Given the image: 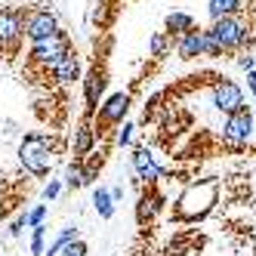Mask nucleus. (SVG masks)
Instances as JSON below:
<instances>
[{
  "instance_id": "f257e3e1",
  "label": "nucleus",
  "mask_w": 256,
  "mask_h": 256,
  "mask_svg": "<svg viewBox=\"0 0 256 256\" xmlns=\"http://www.w3.org/2000/svg\"><path fill=\"white\" fill-rule=\"evenodd\" d=\"M250 44V25L241 16L232 19H216L210 28H204V56L219 59L228 52H241Z\"/></svg>"
},
{
  "instance_id": "f03ea898",
  "label": "nucleus",
  "mask_w": 256,
  "mask_h": 256,
  "mask_svg": "<svg viewBox=\"0 0 256 256\" xmlns=\"http://www.w3.org/2000/svg\"><path fill=\"white\" fill-rule=\"evenodd\" d=\"M56 152H59V142L52 139L50 133H28L19 142V164L25 167V173L44 179V176L52 173Z\"/></svg>"
},
{
  "instance_id": "7ed1b4c3",
  "label": "nucleus",
  "mask_w": 256,
  "mask_h": 256,
  "mask_svg": "<svg viewBox=\"0 0 256 256\" xmlns=\"http://www.w3.org/2000/svg\"><path fill=\"white\" fill-rule=\"evenodd\" d=\"M216 204V179H207L200 186H188L182 192V198L173 207V219L176 222H198L204 219Z\"/></svg>"
},
{
  "instance_id": "20e7f679",
  "label": "nucleus",
  "mask_w": 256,
  "mask_h": 256,
  "mask_svg": "<svg viewBox=\"0 0 256 256\" xmlns=\"http://www.w3.org/2000/svg\"><path fill=\"white\" fill-rule=\"evenodd\" d=\"M130 105H133V96L130 93H112L108 99H102V105L96 108V114H93V126H96V133L105 136V133H112V126H120L126 120V114H130Z\"/></svg>"
},
{
  "instance_id": "39448f33",
  "label": "nucleus",
  "mask_w": 256,
  "mask_h": 256,
  "mask_svg": "<svg viewBox=\"0 0 256 256\" xmlns=\"http://www.w3.org/2000/svg\"><path fill=\"white\" fill-rule=\"evenodd\" d=\"M68 50H71V38H68L65 31H59V34H52V38H46V40L31 44V50H28V65L50 71Z\"/></svg>"
},
{
  "instance_id": "423d86ee",
  "label": "nucleus",
  "mask_w": 256,
  "mask_h": 256,
  "mask_svg": "<svg viewBox=\"0 0 256 256\" xmlns=\"http://www.w3.org/2000/svg\"><path fill=\"white\" fill-rule=\"evenodd\" d=\"M25 16V38L31 44H38V40H46L52 38V34H59L62 25H59V16L46 10V6H31V10H22Z\"/></svg>"
},
{
  "instance_id": "0eeeda50",
  "label": "nucleus",
  "mask_w": 256,
  "mask_h": 256,
  "mask_svg": "<svg viewBox=\"0 0 256 256\" xmlns=\"http://www.w3.org/2000/svg\"><path fill=\"white\" fill-rule=\"evenodd\" d=\"M25 38V16L16 6H0V52H16Z\"/></svg>"
},
{
  "instance_id": "6e6552de",
  "label": "nucleus",
  "mask_w": 256,
  "mask_h": 256,
  "mask_svg": "<svg viewBox=\"0 0 256 256\" xmlns=\"http://www.w3.org/2000/svg\"><path fill=\"white\" fill-rule=\"evenodd\" d=\"M210 102H213L216 112H222L228 118V114H234V112L244 108V90L238 86L234 80H228V78H219L210 86Z\"/></svg>"
},
{
  "instance_id": "1a4fd4ad",
  "label": "nucleus",
  "mask_w": 256,
  "mask_h": 256,
  "mask_svg": "<svg viewBox=\"0 0 256 256\" xmlns=\"http://www.w3.org/2000/svg\"><path fill=\"white\" fill-rule=\"evenodd\" d=\"M253 112L244 105L241 112H234V114H228L226 120H222V142L226 145H244L250 136H253Z\"/></svg>"
},
{
  "instance_id": "9d476101",
  "label": "nucleus",
  "mask_w": 256,
  "mask_h": 256,
  "mask_svg": "<svg viewBox=\"0 0 256 256\" xmlns=\"http://www.w3.org/2000/svg\"><path fill=\"white\" fill-rule=\"evenodd\" d=\"M96 145H99V133L93 126V118H80L74 126V136H71V154H74V160H86L96 152Z\"/></svg>"
},
{
  "instance_id": "9b49d317",
  "label": "nucleus",
  "mask_w": 256,
  "mask_h": 256,
  "mask_svg": "<svg viewBox=\"0 0 256 256\" xmlns=\"http://www.w3.org/2000/svg\"><path fill=\"white\" fill-rule=\"evenodd\" d=\"M105 90H108V74H105V68H93L86 74L84 80V118H93L96 114V108L102 105V96H105Z\"/></svg>"
},
{
  "instance_id": "f8f14e48",
  "label": "nucleus",
  "mask_w": 256,
  "mask_h": 256,
  "mask_svg": "<svg viewBox=\"0 0 256 256\" xmlns=\"http://www.w3.org/2000/svg\"><path fill=\"white\" fill-rule=\"evenodd\" d=\"M130 164H133V173H136V179H142L145 186H154V182L164 176V170H160V164H158L154 152H152V148H145V145L133 148V154H130Z\"/></svg>"
},
{
  "instance_id": "ddd939ff",
  "label": "nucleus",
  "mask_w": 256,
  "mask_h": 256,
  "mask_svg": "<svg viewBox=\"0 0 256 256\" xmlns=\"http://www.w3.org/2000/svg\"><path fill=\"white\" fill-rule=\"evenodd\" d=\"M46 74L52 78V80H56L59 86H68V84H74V80H80V74H84V68H80V56H78V50L74 46H71L68 52H65V56L56 62V65H52L50 71H46Z\"/></svg>"
},
{
  "instance_id": "4468645a",
  "label": "nucleus",
  "mask_w": 256,
  "mask_h": 256,
  "mask_svg": "<svg viewBox=\"0 0 256 256\" xmlns=\"http://www.w3.org/2000/svg\"><path fill=\"white\" fill-rule=\"evenodd\" d=\"M93 182H96V173L86 167V160H71L68 167H65V176H62V186H65V188L78 192V188L93 186Z\"/></svg>"
},
{
  "instance_id": "2eb2a0df",
  "label": "nucleus",
  "mask_w": 256,
  "mask_h": 256,
  "mask_svg": "<svg viewBox=\"0 0 256 256\" xmlns=\"http://www.w3.org/2000/svg\"><path fill=\"white\" fill-rule=\"evenodd\" d=\"M176 56L179 59H198V56H204V28H194L188 34H182V38H176Z\"/></svg>"
},
{
  "instance_id": "dca6fc26",
  "label": "nucleus",
  "mask_w": 256,
  "mask_h": 256,
  "mask_svg": "<svg viewBox=\"0 0 256 256\" xmlns=\"http://www.w3.org/2000/svg\"><path fill=\"white\" fill-rule=\"evenodd\" d=\"M194 28H198L194 16H192V12H182V10L170 12L167 19H164V31H167L173 40H176V38H182V34H188V31H194Z\"/></svg>"
},
{
  "instance_id": "f3484780",
  "label": "nucleus",
  "mask_w": 256,
  "mask_h": 256,
  "mask_svg": "<svg viewBox=\"0 0 256 256\" xmlns=\"http://www.w3.org/2000/svg\"><path fill=\"white\" fill-rule=\"evenodd\" d=\"M207 12L210 19H232V16L244 12V0H207Z\"/></svg>"
},
{
  "instance_id": "a211bd4d",
  "label": "nucleus",
  "mask_w": 256,
  "mask_h": 256,
  "mask_svg": "<svg viewBox=\"0 0 256 256\" xmlns=\"http://www.w3.org/2000/svg\"><path fill=\"white\" fill-rule=\"evenodd\" d=\"M164 207V198L148 186L142 192V198H139V222H145V219H154V213Z\"/></svg>"
},
{
  "instance_id": "6ab92c4d",
  "label": "nucleus",
  "mask_w": 256,
  "mask_h": 256,
  "mask_svg": "<svg viewBox=\"0 0 256 256\" xmlns=\"http://www.w3.org/2000/svg\"><path fill=\"white\" fill-rule=\"evenodd\" d=\"M173 44H176V40L170 38L167 31H154L152 38H148V52H152L154 59H164V56H170V50H173Z\"/></svg>"
},
{
  "instance_id": "aec40b11",
  "label": "nucleus",
  "mask_w": 256,
  "mask_h": 256,
  "mask_svg": "<svg viewBox=\"0 0 256 256\" xmlns=\"http://www.w3.org/2000/svg\"><path fill=\"white\" fill-rule=\"evenodd\" d=\"M93 207L102 219H114V200H112V192H108L105 186H99L93 192Z\"/></svg>"
},
{
  "instance_id": "412c9836",
  "label": "nucleus",
  "mask_w": 256,
  "mask_h": 256,
  "mask_svg": "<svg viewBox=\"0 0 256 256\" xmlns=\"http://www.w3.org/2000/svg\"><path fill=\"white\" fill-rule=\"evenodd\" d=\"M71 241H78V228H74V226H65L56 238H52V244L46 247V253H44V256H59Z\"/></svg>"
},
{
  "instance_id": "4be33fe9",
  "label": "nucleus",
  "mask_w": 256,
  "mask_h": 256,
  "mask_svg": "<svg viewBox=\"0 0 256 256\" xmlns=\"http://www.w3.org/2000/svg\"><path fill=\"white\" fill-rule=\"evenodd\" d=\"M46 253V226L31 228V256H44Z\"/></svg>"
},
{
  "instance_id": "5701e85b",
  "label": "nucleus",
  "mask_w": 256,
  "mask_h": 256,
  "mask_svg": "<svg viewBox=\"0 0 256 256\" xmlns=\"http://www.w3.org/2000/svg\"><path fill=\"white\" fill-rule=\"evenodd\" d=\"M46 222V204H34L31 210H25V226L28 228H38Z\"/></svg>"
},
{
  "instance_id": "b1692460",
  "label": "nucleus",
  "mask_w": 256,
  "mask_h": 256,
  "mask_svg": "<svg viewBox=\"0 0 256 256\" xmlns=\"http://www.w3.org/2000/svg\"><path fill=\"white\" fill-rule=\"evenodd\" d=\"M133 130H136V126L130 120H124L118 130H114V145H118V148H126V145L133 142Z\"/></svg>"
},
{
  "instance_id": "393cba45",
  "label": "nucleus",
  "mask_w": 256,
  "mask_h": 256,
  "mask_svg": "<svg viewBox=\"0 0 256 256\" xmlns=\"http://www.w3.org/2000/svg\"><path fill=\"white\" fill-rule=\"evenodd\" d=\"M62 188H65V186H62V179H50L40 194H44V200H56V198L62 194Z\"/></svg>"
},
{
  "instance_id": "a878e982",
  "label": "nucleus",
  "mask_w": 256,
  "mask_h": 256,
  "mask_svg": "<svg viewBox=\"0 0 256 256\" xmlns=\"http://www.w3.org/2000/svg\"><path fill=\"white\" fill-rule=\"evenodd\" d=\"M59 256H86V244H84L80 238H78V241H71V244H68V247H65Z\"/></svg>"
},
{
  "instance_id": "bb28decb",
  "label": "nucleus",
  "mask_w": 256,
  "mask_h": 256,
  "mask_svg": "<svg viewBox=\"0 0 256 256\" xmlns=\"http://www.w3.org/2000/svg\"><path fill=\"white\" fill-rule=\"evenodd\" d=\"M238 65H241L244 71H253V65H256V59L250 56V52H241V56H238Z\"/></svg>"
},
{
  "instance_id": "cd10ccee",
  "label": "nucleus",
  "mask_w": 256,
  "mask_h": 256,
  "mask_svg": "<svg viewBox=\"0 0 256 256\" xmlns=\"http://www.w3.org/2000/svg\"><path fill=\"white\" fill-rule=\"evenodd\" d=\"M22 228H25V213H22L19 219H16L12 226H10V234H22Z\"/></svg>"
},
{
  "instance_id": "c85d7f7f",
  "label": "nucleus",
  "mask_w": 256,
  "mask_h": 256,
  "mask_svg": "<svg viewBox=\"0 0 256 256\" xmlns=\"http://www.w3.org/2000/svg\"><path fill=\"white\" fill-rule=\"evenodd\" d=\"M247 86H250V93L256 96V68H253V71H247Z\"/></svg>"
},
{
  "instance_id": "c756f323",
  "label": "nucleus",
  "mask_w": 256,
  "mask_h": 256,
  "mask_svg": "<svg viewBox=\"0 0 256 256\" xmlns=\"http://www.w3.org/2000/svg\"><path fill=\"white\" fill-rule=\"evenodd\" d=\"M108 192H112V200H114V204H118V200H124V186H114V188H108Z\"/></svg>"
},
{
  "instance_id": "7c9ffc66",
  "label": "nucleus",
  "mask_w": 256,
  "mask_h": 256,
  "mask_svg": "<svg viewBox=\"0 0 256 256\" xmlns=\"http://www.w3.org/2000/svg\"><path fill=\"white\" fill-rule=\"evenodd\" d=\"M253 126H256V108H253Z\"/></svg>"
},
{
  "instance_id": "2f4dec72",
  "label": "nucleus",
  "mask_w": 256,
  "mask_h": 256,
  "mask_svg": "<svg viewBox=\"0 0 256 256\" xmlns=\"http://www.w3.org/2000/svg\"><path fill=\"white\" fill-rule=\"evenodd\" d=\"M93 4H96V0H93Z\"/></svg>"
}]
</instances>
